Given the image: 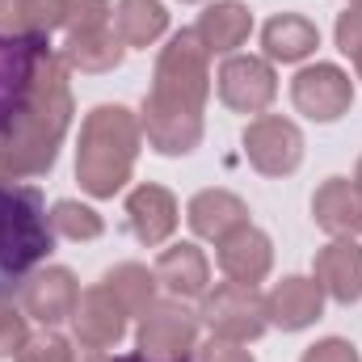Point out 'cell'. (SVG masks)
Wrapping results in <instances>:
<instances>
[{"mask_svg": "<svg viewBox=\"0 0 362 362\" xmlns=\"http://www.w3.org/2000/svg\"><path fill=\"white\" fill-rule=\"evenodd\" d=\"M358 81H362V64H358Z\"/></svg>", "mask_w": 362, "mask_h": 362, "instance_id": "cell-38", "label": "cell"}, {"mask_svg": "<svg viewBox=\"0 0 362 362\" xmlns=\"http://www.w3.org/2000/svg\"><path fill=\"white\" fill-rule=\"evenodd\" d=\"M76 299H81V282L68 266H38L30 274V282L21 286V312L30 320H38L42 329L72 320Z\"/></svg>", "mask_w": 362, "mask_h": 362, "instance_id": "cell-11", "label": "cell"}, {"mask_svg": "<svg viewBox=\"0 0 362 362\" xmlns=\"http://www.w3.org/2000/svg\"><path fill=\"white\" fill-rule=\"evenodd\" d=\"M350 4H362V0H350Z\"/></svg>", "mask_w": 362, "mask_h": 362, "instance_id": "cell-39", "label": "cell"}, {"mask_svg": "<svg viewBox=\"0 0 362 362\" xmlns=\"http://www.w3.org/2000/svg\"><path fill=\"white\" fill-rule=\"evenodd\" d=\"M215 85H219V101L232 114H253V118L266 114L278 97V76L266 55H228Z\"/></svg>", "mask_w": 362, "mask_h": 362, "instance_id": "cell-10", "label": "cell"}, {"mask_svg": "<svg viewBox=\"0 0 362 362\" xmlns=\"http://www.w3.org/2000/svg\"><path fill=\"white\" fill-rule=\"evenodd\" d=\"M198 312L185 308V299H152L139 312L135 346L148 362H194L198 350Z\"/></svg>", "mask_w": 362, "mask_h": 362, "instance_id": "cell-5", "label": "cell"}, {"mask_svg": "<svg viewBox=\"0 0 362 362\" xmlns=\"http://www.w3.org/2000/svg\"><path fill=\"white\" fill-rule=\"evenodd\" d=\"M114 362H148V358H144V354L135 350V354H122V358H114Z\"/></svg>", "mask_w": 362, "mask_h": 362, "instance_id": "cell-35", "label": "cell"}, {"mask_svg": "<svg viewBox=\"0 0 362 362\" xmlns=\"http://www.w3.org/2000/svg\"><path fill=\"white\" fill-rule=\"evenodd\" d=\"M177 219L181 211H177L173 189H165L156 181H144V185H135L127 194V228H131V236L139 245H148V249L165 245L177 232Z\"/></svg>", "mask_w": 362, "mask_h": 362, "instance_id": "cell-12", "label": "cell"}, {"mask_svg": "<svg viewBox=\"0 0 362 362\" xmlns=\"http://www.w3.org/2000/svg\"><path fill=\"white\" fill-rule=\"evenodd\" d=\"M312 219L329 236H358L362 232V189L350 177H329L312 194Z\"/></svg>", "mask_w": 362, "mask_h": 362, "instance_id": "cell-19", "label": "cell"}, {"mask_svg": "<svg viewBox=\"0 0 362 362\" xmlns=\"http://www.w3.org/2000/svg\"><path fill=\"white\" fill-rule=\"evenodd\" d=\"M72 333L81 346H93V350H114L127 337V312L101 282L81 291L76 312H72Z\"/></svg>", "mask_w": 362, "mask_h": 362, "instance_id": "cell-13", "label": "cell"}, {"mask_svg": "<svg viewBox=\"0 0 362 362\" xmlns=\"http://www.w3.org/2000/svg\"><path fill=\"white\" fill-rule=\"evenodd\" d=\"M21 13H25V30L30 34L51 38L64 25V17H68V0H21Z\"/></svg>", "mask_w": 362, "mask_h": 362, "instance_id": "cell-28", "label": "cell"}, {"mask_svg": "<svg viewBox=\"0 0 362 362\" xmlns=\"http://www.w3.org/2000/svg\"><path fill=\"white\" fill-rule=\"evenodd\" d=\"M194 34L206 47V55H236V47H245L253 34V13L240 0H215L198 13Z\"/></svg>", "mask_w": 362, "mask_h": 362, "instance_id": "cell-18", "label": "cell"}, {"mask_svg": "<svg viewBox=\"0 0 362 362\" xmlns=\"http://www.w3.org/2000/svg\"><path fill=\"white\" fill-rule=\"evenodd\" d=\"M312 278L320 282V291L337 303H358L362 299V245L354 236H333L316 262H312Z\"/></svg>", "mask_w": 362, "mask_h": 362, "instance_id": "cell-15", "label": "cell"}, {"mask_svg": "<svg viewBox=\"0 0 362 362\" xmlns=\"http://www.w3.org/2000/svg\"><path fill=\"white\" fill-rule=\"evenodd\" d=\"M51 232L55 240H97L105 232V219L93 211L89 202H76V198H59L51 206Z\"/></svg>", "mask_w": 362, "mask_h": 362, "instance_id": "cell-25", "label": "cell"}, {"mask_svg": "<svg viewBox=\"0 0 362 362\" xmlns=\"http://www.w3.org/2000/svg\"><path fill=\"white\" fill-rule=\"evenodd\" d=\"M211 97V55L198 42L194 30H177L165 51L156 55L152 93L144 97L139 114H177V118H202Z\"/></svg>", "mask_w": 362, "mask_h": 362, "instance_id": "cell-4", "label": "cell"}, {"mask_svg": "<svg viewBox=\"0 0 362 362\" xmlns=\"http://www.w3.org/2000/svg\"><path fill=\"white\" fill-rule=\"evenodd\" d=\"M110 21H114V4L110 0H68V17H64V30L68 34L105 30Z\"/></svg>", "mask_w": 362, "mask_h": 362, "instance_id": "cell-27", "label": "cell"}, {"mask_svg": "<svg viewBox=\"0 0 362 362\" xmlns=\"http://www.w3.org/2000/svg\"><path fill=\"white\" fill-rule=\"evenodd\" d=\"M101 286L122 303L127 316H139V312L156 299V286H160V282H156V270H148V266H139V262H122V266L105 270Z\"/></svg>", "mask_w": 362, "mask_h": 362, "instance_id": "cell-24", "label": "cell"}, {"mask_svg": "<svg viewBox=\"0 0 362 362\" xmlns=\"http://www.w3.org/2000/svg\"><path fill=\"white\" fill-rule=\"evenodd\" d=\"M55 249L51 211L38 185L0 177V299L21 295L30 274Z\"/></svg>", "mask_w": 362, "mask_h": 362, "instance_id": "cell-3", "label": "cell"}, {"mask_svg": "<svg viewBox=\"0 0 362 362\" xmlns=\"http://www.w3.org/2000/svg\"><path fill=\"white\" fill-rule=\"evenodd\" d=\"M316 47H320V30L303 13H274L262 25V51L270 64H303L308 55H316Z\"/></svg>", "mask_w": 362, "mask_h": 362, "instance_id": "cell-21", "label": "cell"}, {"mask_svg": "<svg viewBox=\"0 0 362 362\" xmlns=\"http://www.w3.org/2000/svg\"><path fill=\"white\" fill-rule=\"evenodd\" d=\"M64 64L76 68V72H89V76H101V72H114L127 55L122 38L105 25V30H85V34H68V42L59 47Z\"/></svg>", "mask_w": 362, "mask_h": 362, "instance_id": "cell-22", "label": "cell"}, {"mask_svg": "<svg viewBox=\"0 0 362 362\" xmlns=\"http://www.w3.org/2000/svg\"><path fill=\"white\" fill-rule=\"evenodd\" d=\"M30 316L21 308H13L8 299H0V358H17V350L25 346L30 337Z\"/></svg>", "mask_w": 362, "mask_h": 362, "instance_id": "cell-29", "label": "cell"}, {"mask_svg": "<svg viewBox=\"0 0 362 362\" xmlns=\"http://www.w3.org/2000/svg\"><path fill=\"white\" fill-rule=\"evenodd\" d=\"M17 362H72V341L55 329H42V333H30L25 346L17 350Z\"/></svg>", "mask_w": 362, "mask_h": 362, "instance_id": "cell-26", "label": "cell"}, {"mask_svg": "<svg viewBox=\"0 0 362 362\" xmlns=\"http://www.w3.org/2000/svg\"><path fill=\"white\" fill-rule=\"evenodd\" d=\"M185 223H189V232L198 240H215L219 245L223 236H232L236 228L249 223V206L232 189H198L189 198V206H185Z\"/></svg>", "mask_w": 362, "mask_h": 362, "instance_id": "cell-17", "label": "cell"}, {"mask_svg": "<svg viewBox=\"0 0 362 362\" xmlns=\"http://www.w3.org/2000/svg\"><path fill=\"white\" fill-rule=\"evenodd\" d=\"M194 362H253V354H249L240 341L211 337L206 346H198V350H194Z\"/></svg>", "mask_w": 362, "mask_h": 362, "instance_id": "cell-32", "label": "cell"}, {"mask_svg": "<svg viewBox=\"0 0 362 362\" xmlns=\"http://www.w3.org/2000/svg\"><path fill=\"white\" fill-rule=\"evenodd\" d=\"M303 362H362V358L346 337H325V341L303 350Z\"/></svg>", "mask_w": 362, "mask_h": 362, "instance_id": "cell-31", "label": "cell"}, {"mask_svg": "<svg viewBox=\"0 0 362 362\" xmlns=\"http://www.w3.org/2000/svg\"><path fill=\"white\" fill-rule=\"evenodd\" d=\"M72 362H114L105 350H93V346H81V350H72Z\"/></svg>", "mask_w": 362, "mask_h": 362, "instance_id": "cell-34", "label": "cell"}, {"mask_svg": "<svg viewBox=\"0 0 362 362\" xmlns=\"http://www.w3.org/2000/svg\"><path fill=\"white\" fill-rule=\"evenodd\" d=\"M144 148V127L139 114L105 101L93 105L81 122V144H76V181L89 198H114L118 189H127V181L135 173Z\"/></svg>", "mask_w": 362, "mask_h": 362, "instance_id": "cell-2", "label": "cell"}, {"mask_svg": "<svg viewBox=\"0 0 362 362\" xmlns=\"http://www.w3.org/2000/svg\"><path fill=\"white\" fill-rule=\"evenodd\" d=\"M240 144H245V160L262 177H291L303 165V131L291 118H282V114L249 118Z\"/></svg>", "mask_w": 362, "mask_h": 362, "instance_id": "cell-8", "label": "cell"}, {"mask_svg": "<svg viewBox=\"0 0 362 362\" xmlns=\"http://www.w3.org/2000/svg\"><path fill=\"white\" fill-rule=\"evenodd\" d=\"M219 270H223V278L245 282V286L266 282L274 270V240L253 223L236 228L232 236L219 240Z\"/></svg>", "mask_w": 362, "mask_h": 362, "instance_id": "cell-16", "label": "cell"}, {"mask_svg": "<svg viewBox=\"0 0 362 362\" xmlns=\"http://www.w3.org/2000/svg\"><path fill=\"white\" fill-rule=\"evenodd\" d=\"M181 4H198V0H181Z\"/></svg>", "mask_w": 362, "mask_h": 362, "instance_id": "cell-37", "label": "cell"}, {"mask_svg": "<svg viewBox=\"0 0 362 362\" xmlns=\"http://www.w3.org/2000/svg\"><path fill=\"white\" fill-rule=\"evenodd\" d=\"M51 51H55L51 38H42V34H21V38L0 34V131L25 110Z\"/></svg>", "mask_w": 362, "mask_h": 362, "instance_id": "cell-7", "label": "cell"}, {"mask_svg": "<svg viewBox=\"0 0 362 362\" xmlns=\"http://www.w3.org/2000/svg\"><path fill=\"white\" fill-rule=\"evenodd\" d=\"M291 101L312 122H337L354 105V81L337 64H308L291 81Z\"/></svg>", "mask_w": 362, "mask_h": 362, "instance_id": "cell-9", "label": "cell"}, {"mask_svg": "<svg viewBox=\"0 0 362 362\" xmlns=\"http://www.w3.org/2000/svg\"><path fill=\"white\" fill-rule=\"evenodd\" d=\"M333 38H337V51L350 55L354 64H362V4H350L337 25H333Z\"/></svg>", "mask_w": 362, "mask_h": 362, "instance_id": "cell-30", "label": "cell"}, {"mask_svg": "<svg viewBox=\"0 0 362 362\" xmlns=\"http://www.w3.org/2000/svg\"><path fill=\"white\" fill-rule=\"evenodd\" d=\"M266 316H270V325H278L282 333L312 329L325 316V291H320V282L316 278H303V274H291V278L274 282L270 295H266Z\"/></svg>", "mask_w": 362, "mask_h": 362, "instance_id": "cell-14", "label": "cell"}, {"mask_svg": "<svg viewBox=\"0 0 362 362\" xmlns=\"http://www.w3.org/2000/svg\"><path fill=\"white\" fill-rule=\"evenodd\" d=\"M59 51L42 64V76L25 110L0 131V177H47L59 160L64 135L72 127V81Z\"/></svg>", "mask_w": 362, "mask_h": 362, "instance_id": "cell-1", "label": "cell"}, {"mask_svg": "<svg viewBox=\"0 0 362 362\" xmlns=\"http://www.w3.org/2000/svg\"><path fill=\"white\" fill-rule=\"evenodd\" d=\"M114 34L122 38V47H152L169 34V8L160 0H118Z\"/></svg>", "mask_w": 362, "mask_h": 362, "instance_id": "cell-23", "label": "cell"}, {"mask_svg": "<svg viewBox=\"0 0 362 362\" xmlns=\"http://www.w3.org/2000/svg\"><path fill=\"white\" fill-rule=\"evenodd\" d=\"M354 185L362 189V156H358V169H354Z\"/></svg>", "mask_w": 362, "mask_h": 362, "instance_id": "cell-36", "label": "cell"}, {"mask_svg": "<svg viewBox=\"0 0 362 362\" xmlns=\"http://www.w3.org/2000/svg\"><path fill=\"white\" fill-rule=\"evenodd\" d=\"M198 320L211 329V337H223V341H257L266 329H270V316H266V295L257 286H245V282H219L215 291L202 295V312Z\"/></svg>", "mask_w": 362, "mask_h": 362, "instance_id": "cell-6", "label": "cell"}, {"mask_svg": "<svg viewBox=\"0 0 362 362\" xmlns=\"http://www.w3.org/2000/svg\"><path fill=\"white\" fill-rule=\"evenodd\" d=\"M0 34H4V38H21V34H30V30H25L21 0H0Z\"/></svg>", "mask_w": 362, "mask_h": 362, "instance_id": "cell-33", "label": "cell"}, {"mask_svg": "<svg viewBox=\"0 0 362 362\" xmlns=\"http://www.w3.org/2000/svg\"><path fill=\"white\" fill-rule=\"evenodd\" d=\"M156 282L173 295V299H202L211 291V262L198 245L181 240V245H169L160 257H156Z\"/></svg>", "mask_w": 362, "mask_h": 362, "instance_id": "cell-20", "label": "cell"}]
</instances>
